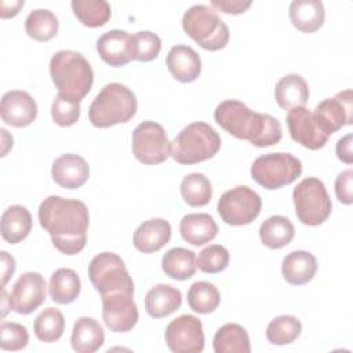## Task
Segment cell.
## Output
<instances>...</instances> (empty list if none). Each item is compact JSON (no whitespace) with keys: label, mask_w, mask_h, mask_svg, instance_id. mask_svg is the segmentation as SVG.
<instances>
[{"label":"cell","mask_w":353,"mask_h":353,"mask_svg":"<svg viewBox=\"0 0 353 353\" xmlns=\"http://www.w3.org/2000/svg\"><path fill=\"white\" fill-rule=\"evenodd\" d=\"M37 216L59 252L76 255L83 251L90 223L88 208L83 201L48 196L41 201Z\"/></svg>","instance_id":"6da1fadb"},{"label":"cell","mask_w":353,"mask_h":353,"mask_svg":"<svg viewBox=\"0 0 353 353\" xmlns=\"http://www.w3.org/2000/svg\"><path fill=\"white\" fill-rule=\"evenodd\" d=\"M214 119L230 135L258 148L273 146L283 137L281 124L276 117L254 112L236 99L221 102L214 112Z\"/></svg>","instance_id":"7a4b0ae2"},{"label":"cell","mask_w":353,"mask_h":353,"mask_svg":"<svg viewBox=\"0 0 353 353\" xmlns=\"http://www.w3.org/2000/svg\"><path fill=\"white\" fill-rule=\"evenodd\" d=\"M50 74L61 94L79 101L90 92L94 83V72L90 62L80 52L72 50H61L52 55Z\"/></svg>","instance_id":"3957f363"},{"label":"cell","mask_w":353,"mask_h":353,"mask_svg":"<svg viewBox=\"0 0 353 353\" xmlns=\"http://www.w3.org/2000/svg\"><path fill=\"white\" fill-rule=\"evenodd\" d=\"M135 94L120 83L102 87L88 109V119L94 127L108 128L130 121L137 113Z\"/></svg>","instance_id":"277c9868"},{"label":"cell","mask_w":353,"mask_h":353,"mask_svg":"<svg viewBox=\"0 0 353 353\" xmlns=\"http://www.w3.org/2000/svg\"><path fill=\"white\" fill-rule=\"evenodd\" d=\"M219 134L204 121L188 124L171 142L170 154L183 165H192L214 157L221 149Z\"/></svg>","instance_id":"5b68a950"},{"label":"cell","mask_w":353,"mask_h":353,"mask_svg":"<svg viewBox=\"0 0 353 353\" xmlns=\"http://www.w3.org/2000/svg\"><path fill=\"white\" fill-rule=\"evenodd\" d=\"M185 33L207 51H219L229 41V28L216 11L205 4H194L182 17Z\"/></svg>","instance_id":"8992f818"},{"label":"cell","mask_w":353,"mask_h":353,"mask_svg":"<svg viewBox=\"0 0 353 353\" xmlns=\"http://www.w3.org/2000/svg\"><path fill=\"white\" fill-rule=\"evenodd\" d=\"M295 214L307 226L325 222L331 214L332 204L323 181L316 176L302 179L292 192Z\"/></svg>","instance_id":"52a82bcc"},{"label":"cell","mask_w":353,"mask_h":353,"mask_svg":"<svg viewBox=\"0 0 353 353\" xmlns=\"http://www.w3.org/2000/svg\"><path fill=\"white\" fill-rule=\"evenodd\" d=\"M302 174V163L298 157L279 152L259 156L251 165L252 179L265 189L274 190L292 183Z\"/></svg>","instance_id":"ba28073f"},{"label":"cell","mask_w":353,"mask_h":353,"mask_svg":"<svg viewBox=\"0 0 353 353\" xmlns=\"http://www.w3.org/2000/svg\"><path fill=\"white\" fill-rule=\"evenodd\" d=\"M88 277L101 295L112 291L134 292V281L124 261L114 252L95 255L88 265Z\"/></svg>","instance_id":"9c48e42d"},{"label":"cell","mask_w":353,"mask_h":353,"mask_svg":"<svg viewBox=\"0 0 353 353\" xmlns=\"http://www.w3.org/2000/svg\"><path fill=\"white\" fill-rule=\"evenodd\" d=\"M262 199L248 186H236L226 190L218 200V214L232 226L251 223L261 212Z\"/></svg>","instance_id":"30bf717a"},{"label":"cell","mask_w":353,"mask_h":353,"mask_svg":"<svg viewBox=\"0 0 353 353\" xmlns=\"http://www.w3.org/2000/svg\"><path fill=\"white\" fill-rule=\"evenodd\" d=\"M171 150L165 130L156 121H143L132 132V154L148 165L164 163Z\"/></svg>","instance_id":"8fae6325"},{"label":"cell","mask_w":353,"mask_h":353,"mask_svg":"<svg viewBox=\"0 0 353 353\" xmlns=\"http://www.w3.org/2000/svg\"><path fill=\"white\" fill-rule=\"evenodd\" d=\"M102 296L105 325L113 332L131 331L138 321V307L131 291H112Z\"/></svg>","instance_id":"7c38bea8"},{"label":"cell","mask_w":353,"mask_h":353,"mask_svg":"<svg viewBox=\"0 0 353 353\" xmlns=\"http://www.w3.org/2000/svg\"><path fill=\"white\" fill-rule=\"evenodd\" d=\"M164 339L174 353H199L205 342L203 324L196 316L182 314L167 325Z\"/></svg>","instance_id":"4fadbf2b"},{"label":"cell","mask_w":353,"mask_h":353,"mask_svg":"<svg viewBox=\"0 0 353 353\" xmlns=\"http://www.w3.org/2000/svg\"><path fill=\"white\" fill-rule=\"evenodd\" d=\"M313 116L320 127V130L330 137L345 125L353 121V105H352V90H345L338 92L332 98H325L321 101Z\"/></svg>","instance_id":"5bb4252c"},{"label":"cell","mask_w":353,"mask_h":353,"mask_svg":"<svg viewBox=\"0 0 353 353\" xmlns=\"http://www.w3.org/2000/svg\"><path fill=\"white\" fill-rule=\"evenodd\" d=\"M47 284L37 272H26L14 283L10 294L11 310L18 314H30L46 301Z\"/></svg>","instance_id":"9a60e30c"},{"label":"cell","mask_w":353,"mask_h":353,"mask_svg":"<svg viewBox=\"0 0 353 353\" xmlns=\"http://www.w3.org/2000/svg\"><path fill=\"white\" fill-rule=\"evenodd\" d=\"M285 121L291 138L310 150L323 148L330 138L320 130L313 113L305 106L290 109Z\"/></svg>","instance_id":"2e32d148"},{"label":"cell","mask_w":353,"mask_h":353,"mask_svg":"<svg viewBox=\"0 0 353 353\" xmlns=\"http://www.w3.org/2000/svg\"><path fill=\"white\" fill-rule=\"evenodd\" d=\"M0 116L12 127H26L37 116V105L30 94L21 90L7 91L0 103Z\"/></svg>","instance_id":"e0dca14e"},{"label":"cell","mask_w":353,"mask_h":353,"mask_svg":"<svg viewBox=\"0 0 353 353\" xmlns=\"http://www.w3.org/2000/svg\"><path fill=\"white\" fill-rule=\"evenodd\" d=\"M51 175L55 183L61 188L77 189L87 182L90 167L81 156L66 153L54 160Z\"/></svg>","instance_id":"ac0fdd59"},{"label":"cell","mask_w":353,"mask_h":353,"mask_svg":"<svg viewBox=\"0 0 353 353\" xmlns=\"http://www.w3.org/2000/svg\"><path fill=\"white\" fill-rule=\"evenodd\" d=\"M165 63L172 77L179 83H192L201 72L200 55L192 47L185 44L171 47Z\"/></svg>","instance_id":"d6986e66"},{"label":"cell","mask_w":353,"mask_h":353,"mask_svg":"<svg viewBox=\"0 0 353 353\" xmlns=\"http://www.w3.org/2000/svg\"><path fill=\"white\" fill-rule=\"evenodd\" d=\"M171 225L163 218H152L142 222L134 232V247L143 252L152 254L161 250L171 239Z\"/></svg>","instance_id":"ffe728a7"},{"label":"cell","mask_w":353,"mask_h":353,"mask_svg":"<svg viewBox=\"0 0 353 353\" xmlns=\"http://www.w3.org/2000/svg\"><path fill=\"white\" fill-rule=\"evenodd\" d=\"M130 34L125 30L113 29L97 40V51L101 59L114 68L127 65L131 58L128 52Z\"/></svg>","instance_id":"44dd1931"},{"label":"cell","mask_w":353,"mask_h":353,"mask_svg":"<svg viewBox=\"0 0 353 353\" xmlns=\"http://www.w3.org/2000/svg\"><path fill=\"white\" fill-rule=\"evenodd\" d=\"M317 272V259L313 254L298 250L284 256L281 273L287 283L292 285H303L309 283Z\"/></svg>","instance_id":"7402d4cb"},{"label":"cell","mask_w":353,"mask_h":353,"mask_svg":"<svg viewBox=\"0 0 353 353\" xmlns=\"http://www.w3.org/2000/svg\"><path fill=\"white\" fill-rule=\"evenodd\" d=\"M182 294L170 284L152 287L145 296V309L152 319H163L181 307Z\"/></svg>","instance_id":"603a6c76"},{"label":"cell","mask_w":353,"mask_h":353,"mask_svg":"<svg viewBox=\"0 0 353 353\" xmlns=\"http://www.w3.org/2000/svg\"><path fill=\"white\" fill-rule=\"evenodd\" d=\"M288 14L292 25L303 33L319 30L325 19L324 4L319 0H294Z\"/></svg>","instance_id":"cb8c5ba5"},{"label":"cell","mask_w":353,"mask_h":353,"mask_svg":"<svg viewBox=\"0 0 353 353\" xmlns=\"http://www.w3.org/2000/svg\"><path fill=\"white\" fill-rule=\"evenodd\" d=\"M179 232L186 243L199 247L215 239L218 225L214 218L205 212L188 214L181 219Z\"/></svg>","instance_id":"d4e9b609"},{"label":"cell","mask_w":353,"mask_h":353,"mask_svg":"<svg viewBox=\"0 0 353 353\" xmlns=\"http://www.w3.org/2000/svg\"><path fill=\"white\" fill-rule=\"evenodd\" d=\"M274 99L281 109L287 110L305 106L309 99V85L299 74H285L276 83Z\"/></svg>","instance_id":"484cf974"},{"label":"cell","mask_w":353,"mask_h":353,"mask_svg":"<svg viewBox=\"0 0 353 353\" xmlns=\"http://www.w3.org/2000/svg\"><path fill=\"white\" fill-rule=\"evenodd\" d=\"M105 342V332L101 324L92 317H80L73 327L70 343L77 353H94Z\"/></svg>","instance_id":"4316f807"},{"label":"cell","mask_w":353,"mask_h":353,"mask_svg":"<svg viewBox=\"0 0 353 353\" xmlns=\"http://www.w3.org/2000/svg\"><path fill=\"white\" fill-rule=\"evenodd\" d=\"M32 230V215L23 205H10L1 215V237L10 244L25 240Z\"/></svg>","instance_id":"83f0119b"},{"label":"cell","mask_w":353,"mask_h":353,"mask_svg":"<svg viewBox=\"0 0 353 353\" xmlns=\"http://www.w3.org/2000/svg\"><path fill=\"white\" fill-rule=\"evenodd\" d=\"M80 290V277L73 269L59 268L50 277L48 294L51 299L59 305H68L76 301Z\"/></svg>","instance_id":"f1b7e54d"},{"label":"cell","mask_w":353,"mask_h":353,"mask_svg":"<svg viewBox=\"0 0 353 353\" xmlns=\"http://www.w3.org/2000/svg\"><path fill=\"white\" fill-rule=\"evenodd\" d=\"M196 254L183 247L168 250L161 259V268L165 276L174 280H188L194 276L197 269Z\"/></svg>","instance_id":"f546056e"},{"label":"cell","mask_w":353,"mask_h":353,"mask_svg":"<svg viewBox=\"0 0 353 353\" xmlns=\"http://www.w3.org/2000/svg\"><path fill=\"white\" fill-rule=\"evenodd\" d=\"M215 353H250V338L244 327L228 323L218 328L212 341Z\"/></svg>","instance_id":"4dcf8cb0"},{"label":"cell","mask_w":353,"mask_h":353,"mask_svg":"<svg viewBox=\"0 0 353 353\" xmlns=\"http://www.w3.org/2000/svg\"><path fill=\"white\" fill-rule=\"evenodd\" d=\"M295 236L292 222L281 215H273L262 222L259 228V237L263 245L270 250H279L291 243Z\"/></svg>","instance_id":"1f68e13d"},{"label":"cell","mask_w":353,"mask_h":353,"mask_svg":"<svg viewBox=\"0 0 353 353\" xmlns=\"http://www.w3.org/2000/svg\"><path fill=\"white\" fill-rule=\"evenodd\" d=\"M74 17L88 28L103 26L112 15L110 4L106 0H73Z\"/></svg>","instance_id":"d6a6232c"},{"label":"cell","mask_w":353,"mask_h":353,"mask_svg":"<svg viewBox=\"0 0 353 353\" xmlns=\"http://www.w3.org/2000/svg\"><path fill=\"white\" fill-rule=\"evenodd\" d=\"M58 18L50 10H33L25 19V32L37 41H48L58 33Z\"/></svg>","instance_id":"836d02e7"},{"label":"cell","mask_w":353,"mask_h":353,"mask_svg":"<svg viewBox=\"0 0 353 353\" xmlns=\"http://www.w3.org/2000/svg\"><path fill=\"white\" fill-rule=\"evenodd\" d=\"M181 196L190 207H204L212 197L211 182L204 174H188L181 182Z\"/></svg>","instance_id":"e575fe53"},{"label":"cell","mask_w":353,"mask_h":353,"mask_svg":"<svg viewBox=\"0 0 353 353\" xmlns=\"http://www.w3.org/2000/svg\"><path fill=\"white\" fill-rule=\"evenodd\" d=\"M219 291L212 283L196 281L188 290V305L196 313H212L219 306Z\"/></svg>","instance_id":"d590c367"},{"label":"cell","mask_w":353,"mask_h":353,"mask_svg":"<svg viewBox=\"0 0 353 353\" xmlns=\"http://www.w3.org/2000/svg\"><path fill=\"white\" fill-rule=\"evenodd\" d=\"M33 330L39 341L46 343L55 342L65 331L63 314L57 307H47L34 319Z\"/></svg>","instance_id":"8d00e7d4"},{"label":"cell","mask_w":353,"mask_h":353,"mask_svg":"<svg viewBox=\"0 0 353 353\" xmlns=\"http://www.w3.org/2000/svg\"><path fill=\"white\" fill-rule=\"evenodd\" d=\"M302 331V324L295 316L283 314L274 317L266 328V338L272 345L292 343Z\"/></svg>","instance_id":"74e56055"},{"label":"cell","mask_w":353,"mask_h":353,"mask_svg":"<svg viewBox=\"0 0 353 353\" xmlns=\"http://www.w3.org/2000/svg\"><path fill=\"white\" fill-rule=\"evenodd\" d=\"M161 50L160 37L149 30H141L132 36H130L128 52L131 61L149 62L159 57Z\"/></svg>","instance_id":"f35d334b"},{"label":"cell","mask_w":353,"mask_h":353,"mask_svg":"<svg viewBox=\"0 0 353 353\" xmlns=\"http://www.w3.org/2000/svg\"><path fill=\"white\" fill-rule=\"evenodd\" d=\"M51 116L55 124L61 127H70L76 124L80 117V101L58 92L51 106Z\"/></svg>","instance_id":"ab89813d"},{"label":"cell","mask_w":353,"mask_h":353,"mask_svg":"<svg viewBox=\"0 0 353 353\" xmlns=\"http://www.w3.org/2000/svg\"><path fill=\"white\" fill-rule=\"evenodd\" d=\"M197 268L208 274L225 270L229 265V251L221 244H212L203 248L197 258Z\"/></svg>","instance_id":"60d3db41"},{"label":"cell","mask_w":353,"mask_h":353,"mask_svg":"<svg viewBox=\"0 0 353 353\" xmlns=\"http://www.w3.org/2000/svg\"><path fill=\"white\" fill-rule=\"evenodd\" d=\"M29 342V334L25 325L12 321H4L0 325V347L3 350H21Z\"/></svg>","instance_id":"b9f144b4"},{"label":"cell","mask_w":353,"mask_h":353,"mask_svg":"<svg viewBox=\"0 0 353 353\" xmlns=\"http://www.w3.org/2000/svg\"><path fill=\"white\" fill-rule=\"evenodd\" d=\"M352 181H353V171L346 170L342 171L335 179V194L336 199L346 205L353 203V193H352Z\"/></svg>","instance_id":"7bdbcfd3"},{"label":"cell","mask_w":353,"mask_h":353,"mask_svg":"<svg viewBox=\"0 0 353 353\" xmlns=\"http://www.w3.org/2000/svg\"><path fill=\"white\" fill-rule=\"evenodd\" d=\"M251 6V1H243V0H212L211 7L216 11L225 12V14H232V15H239L245 12V10Z\"/></svg>","instance_id":"ee69618b"},{"label":"cell","mask_w":353,"mask_h":353,"mask_svg":"<svg viewBox=\"0 0 353 353\" xmlns=\"http://www.w3.org/2000/svg\"><path fill=\"white\" fill-rule=\"evenodd\" d=\"M336 156L341 161L346 164H352L353 153H352V134L345 135L336 143Z\"/></svg>","instance_id":"f6af8a7d"},{"label":"cell","mask_w":353,"mask_h":353,"mask_svg":"<svg viewBox=\"0 0 353 353\" xmlns=\"http://www.w3.org/2000/svg\"><path fill=\"white\" fill-rule=\"evenodd\" d=\"M15 272V259L7 252L1 251V285L6 287L7 281Z\"/></svg>","instance_id":"bcb514c9"},{"label":"cell","mask_w":353,"mask_h":353,"mask_svg":"<svg viewBox=\"0 0 353 353\" xmlns=\"http://www.w3.org/2000/svg\"><path fill=\"white\" fill-rule=\"evenodd\" d=\"M1 18H12L23 7V0L18 1H1Z\"/></svg>","instance_id":"7dc6e473"},{"label":"cell","mask_w":353,"mask_h":353,"mask_svg":"<svg viewBox=\"0 0 353 353\" xmlns=\"http://www.w3.org/2000/svg\"><path fill=\"white\" fill-rule=\"evenodd\" d=\"M11 309V302H10V296L7 295L6 287H1V317L4 319L7 312Z\"/></svg>","instance_id":"c3c4849f"}]
</instances>
